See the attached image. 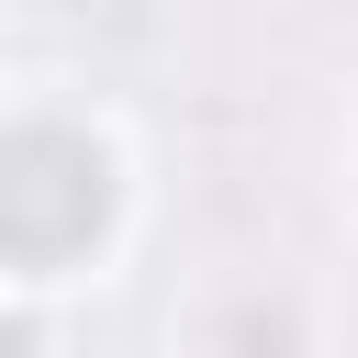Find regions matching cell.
Listing matches in <instances>:
<instances>
[{
	"label": "cell",
	"instance_id": "cell-1",
	"mask_svg": "<svg viewBox=\"0 0 358 358\" xmlns=\"http://www.w3.org/2000/svg\"><path fill=\"white\" fill-rule=\"evenodd\" d=\"M112 224V157L67 123H11L0 134V257L11 268H67Z\"/></svg>",
	"mask_w": 358,
	"mask_h": 358
},
{
	"label": "cell",
	"instance_id": "cell-2",
	"mask_svg": "<svg viewBox=\"0 0 358 358\" xmlns=\"http://www.w3.org/2000/svg\"><path fill=\"white\" fill-rule=\"evenodd\" d=\"M0 358H34V324L22 313H0Z\"/></svg>",
	"mask_w": 358,
	"mask_h": 358
}]
</instances>
